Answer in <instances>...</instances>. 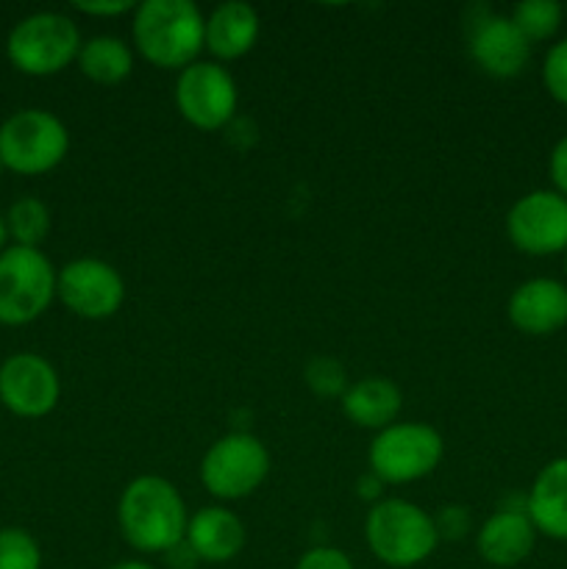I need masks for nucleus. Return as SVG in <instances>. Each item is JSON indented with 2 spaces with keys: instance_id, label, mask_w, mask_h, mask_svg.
Wrapping results in <instances>:
<instances>
[{
  "instance_id": "ddd939ff",
  "label": "nucleus",
  "mask_w": 567,
  "mask_h": 569,
  "mask_svg": "<svg viewBox=\"0 0 567 569\" xmlns=\"http://www.w3.org/2000/svg\"><path fill=\"white\" fill-rule=\"evenodd\" d=\"M470 56L478 70L493 78H515L531 59V42L511 22V17L484 9L470 22Z\"/></svg>"
},
{
  "instance_id": "2eb2a0df",
  "label": "nucleus",
  "mask_w": 567,
  "mask_h": 569,
  "mask_svg": "<svg viewBox=\"0 0 567 569\" xmlns=\"http://www.w3.org/2000/svg\"><path fill=\"white\" fill-rule=\"evenodd\" d=\"M537 528L528 520L526 509H506L500 506L476 533V553L489 567L509 569L523 565L534 553Z\"/></svg>"
},
{
  "instance_id": "20e7f679",
  "label": "nucleus",
  "mask_w": 567,
  "mask_h": 569,
  "mask_svg": "<svg viewBox=\"0 0 567 569\" xmlns=\"http://www.w3.org/2000/svg\"><path fill=\"white\" fill-rule=\"evenodd\" d=\"M81 44V31L72 17L61 11H33L14 22L6 37V59L22 76L48 78L78 61Z\"/></svg>"
},
{
  "instance_id": "9d476101",
  "label": "nucleus",
  "mask_w": 567,
  "mask_h": 569,
  "mask_svg": "<svg viewBox=\"0 0 567 569\" xmlns=\"http://www.w3.org/2000/svg\"><path fill=\"white\" fill-rule=\"evenodd\" d=\"M56 298L81 320H109L126 303V281L109 261L83 256L59 270Z\"/></svg>"
},
{
  "instance_id": "412c9836",
  "label": "nucleus",
  "mask_w": 567,
  "mask_h": 569,
  "mask_svg": "<svg viewBox=\"0 0 567 569\" xmlns=\"http://www.w3.org/2000/svg\"><path fill=\"white\" fill-rule=\"evenodd\" d=\"M9 239L20 248H39L50 233V209L39 198H17L6 211Z\"/></svg>"
},
{
  "instance_id": "7c9ffc66",
  "label": "nucleus",
  "mask_w": 567,
  "mask_h": 569,
  "mask_svg": "<svg viewBox=\"0 0 567 569\" xmlns=\"http://www.w3.org/2000/svg\"><path fill=\"white\" fill-rule=\"evenodd\" d=\"M384 487H387V483H384L378 476H372L370 470H367L365 476L359 478V483H356V489H359V498L370 500V503H381Z\"/></svg>"
},
{
  "instance_id": "2f4dec72",
  "label": "nucleus",
  "mask_w": 567,
  "mask_h": 569,
  "mask_svg": "<svg viewBox=\"0 0 567 569\" xmlns=\"http://www.w3.org/2000/svg\"><path fill=\"white\" fill-rule=\"evenodd\" d=\"M109 569H156V567L142 559H128V561H117V565H111Z\"/></svg>"
},
{
  "instance_id": "b1692460",
  "label": "nucleus",
  "mask_w": 567,
  "mask_h": 569,
  "mask_svg": "<svg viewBox=\"0 0 567 569\" xmlns=\"http://www.w3.org/2000/svg\"><path fill=\"white\" fill-rule=\"evenodd\" d=\"M304 381L317 398H342L350 387L345 367L337 359H331V356L311 359L304 370Z\"/></svg>"
},
{
  "instance_id": "bb28decb",
  "label": "nucleus",
  "mask_w": 567,
  "mask_h": 569,
  "mask_svg": "<svg viewBox=\"0 0 567 569\" xmlns=\"http://www.w3.org/2000/svg\"><path fill=\"white\" fill-rule=\"evenodd\" d=\"M295 569H356L350 556L334 545H317L298 559Z\"/></svg>"
},
{
  "instance_id": "a878e982",
  "label": "nucleus",
  "mask_w": 567,
  "mask_h": 569,
  "mask_svg": "<svg viewBox=\"0 0 567 569\" xmlns=\"http://www.w3.org/2000/svg\"><path fill=\"white\" fill-rule=\"evenodd\" d=\"M434 526H437L439 533V542L448 539V542H456V539L467 537L472 531V520H470V511L459 503H450L439 509V515L434 517Z\"/></svg>"
},
{
  "instance_id": "72a5a7b5",
  "label": "nucleus",
  "mask_w": 567,
  "mask_h": 569,
  "mask_svg": "<svg viewBox=\"0 0 567 569\" xmlns=\"http://www.w3.org/2000/svg\"><path fill=\"white\" fill-rule=\"evenodd\" d=\"M3 172H6V167H3V161H0V178H3Z\"/></svg>"
},
{
  "instance_id": "4be33fe9",
  "label": "nucleus",
  "mask_w": 567,
  "mask_h": 569,
  "mask_svg": "<svg viewBox=\"0 0 567 569\" xmlns=\"http://www.w3.org/2000/svg\"><path fill=\"white\" fill-rule=\"evenodd\" d=\"M561 14H565V9L554 0H523L511 9L509 17L528 42H545L559 31Z\"/></svg>"
},
{
  "instance_id": "7ed1b4c3",
  "label": "nucleus",
  "mask_w": 567,
  "mask_h": 569,
  "mask_svg": "<svg viewBox=\"0 0 567 569\" xmlns=\"http://www.w3.org/2000/svg\"><path fill=\"white\" fill-rule=\"evenodd\" d=\"M365 542L381 565L411 569L434 556L439 545L434 517L404 498H387L367 511Z\"/></svg>"
},
{
  "instance_id": "6e6552de",
  "label": "nucleus",
  "mask_w": 567,
  "mask_h": 569,
  "mask_svg": "<svg viewBox=\"0 0 567 569\" xmlns=\"http://www.w3.org/2000/svg\"><path fill=\"white\" fill-rule=\"evenodd\" d=\"M270 476L265 442L248 431H233L211 442L200 461V483L217 500L250 498Z\"/></svg>"
},
{
  "instance_id": "dca6fc26",
  "label": "nucleus",
  "mask_w": 567,
  "mask_h": 569,
  "mask_svg": "<svg viewBox=\"0 0 567 569\" xmlns=\"http://www.w3.org/2000/svg\"><path fill=\"white\" fill-rule=\"evenodd\" d=\"M183 542L203 565H228L245 548V526L226 506H206L189 517Z\"/></svg>"
},
{
  "instance_id": "473e14b6",
  "label": "nucleus",
  "mask_w": 567,
  "mask_h": 569,
  "mask_svg": "<svg viewBox=\"0 0 567 569\" xmlns=\"http://www.w3.org/2000/svg\"><path fill=\"white\" fill-rule=\"evenodd\" d=\"M9 248V228H6V217L0 214V253Z\"/></svg>"
},
{
  "instance_id": "f3484780",
  "label": "nucleus",
  "mask_w": 567,
  "mask_h": 569,
  "mask_svg": "<svg viewBox=\"0 0 567 569\" xmlns=\"http://www.w3.org/2000/svg\"><path fill=\"white\" fill-rule=\"evenodd\" d=\"M261 33V20L253 6L222 3L206 17V50L220 61H237L256 48Z\"/></svg>"
},
{
  "instance_id": "5701e85b",
  "label": "nucleus",
  "mask_w": 567,
  "mask_h": 569,
  "mask_svg": "<svg viewBox=\"0 0 567 569\" xmlns=\"http://www.w3.org/2000/svg\"><path fill=\"white\" fill-rule=\"evenodd\" d=\"M0 569H42V548L26 528H0Z\"/></svg>"
},
{
  "instance_id": "c756f323",
  "label": "nucleus",
  "mask_w": 567,
  "mask_h": 569,
  "mask_svg": "<svg viewBox=\"0 0 567 569\" xmlns=\"http://www.w3.org/2000/svg\"><path fill=\"white\" fill-rule=\"evenodd\" d=\"M165 561H167V567H170V569H195L200 565L198 556L192 553V548H189L187 542L176 545L170 553H165Z\"/></svg>"
},
{
  "instance_id": "c85d7f7f",
  "label": "nucleus",
  "mask_w": 567,
  "mask_h": 569,
  "mask_svg": "<svg viewBox=\"0 0 567 569\" xmlns=\"http://www.w3.org/2000/svg\"><path fill=\"white\" fill-rule=\"evenodd\" d=\"M72 9L87 17H120L133 11L137 6L131 0H92V3H72Z\"/></svg>"
},
{
  "instance_id": "39448f33",
  "label": "nucleus",
  "mask_w": 567,
  "mask_h": 569,
  "mask_svg": "<svg viewBox=\"0 0 567 569\" xmlns=\"http://www.w3.org/2000/svg\"><path fill=\"white\" fill-rule=\"evenodd\" d=\"M59 270L39 248L9 244L0 253V326L20 328L50 309Z\"/></svg>"
},
{
  "instance_id": "423d86ee",
  "label": "nucleus",
  "mask_w": 567,
  "mask_h": 569,
  "mask_svg": "<svg viewBox=\"0 0 567 569\" xmlns=\"http://www.w3.org/2000/svg\"><path fill=\"white\" fill-rule=\"evenodd\" d=\"M70 150V131L48 109H20L0 122V161L17 176L53 172Z\"/></svg>"
},
{
  "instance_id": "0eeeda50",
  "label": "nucleus",
  "mask_w": 567,
  "mask_h": 569,
  "mask_svg": "<svg viewBox=\"0 0 567 569\" xmlns=\"http://www.w3.org/2000/svg\"><path fill=\"white\" fill-rule=\"evenodd\" d=\"M445 456L442 433L428 422H395L376 433L367 450L372 476L384 483H411L431 476Z\"/></svg>"
},
{
  "instance_id": "aec40b11",
  "label": "nucleus",
  "mask_w": 567,
  "mask_h": 569,
  "mask_svg": "<svg viewBox=\"0 0 567 569\" xmlns=\"http://www.w3.org/2000/svg\"><path fill=\"white\" fill-rule=\"evenodd\" d=\"M76 64L98 87H117V83H122L131 76L133 50L128 48L126 39L100 33V37L87 39L81 44Z\"/></svg>"
},
{
  "instance_id": "cd10ccee",
  "label": "nucleus",
  "mask_w": 567,
  "mask_h": 569,
  "mask_svg": "<svg viewBox=\"0 0 567 569\" xmlns=\"http://www.w3.org/2000/svg\"><path fill=\"white\" fill-rule=\"evenodd\" d=\"M548 172L556 192H559L561 198H567V133L554 144V150H550Z\"/></svg>"
},
{
  "instance_id": "a211bd4d",
  "label": "nucleus",
  "mask_w": 567,
  "mask_h": 569,
  "mask_svg": "<svg viewBox=\"0 0 567 569\" xmlns=\"http://www.w3.org/2000/svg\"><path fill=\"white\" fill-rule=\"evenodd\" d=\"M528 520L537 533L567 542V459H554L537 472L526 495Z\"/></svg>"
},
{
  "instance_id": "f257e3e1",
  "label": "nucleus",
  "mask_w": 567,
  "mask_h": 569,
  "mask_svg": "<svg viewBox=\"0 0 567 569\" xmlns=\"http://www.w3.org/2000/svg\"><path fill=\"white\" fill-rule=\"evenodd\" d=\"M117 526L137 553L165 556L187 537L189 511L176 483L161 476H139L122 489Z\"/></svg>"
},
{
  "instance_id": "9b49d317",
  "label": "nucleus",
  "mask_w": 567,
  "mask_h": 569,
  "mask_svg": "<svg viewBox=\"0 0 567 569\" xmlns=\"http://www.w3.org/2000/svg\"><path fill=\"white\" fill-rule=\"evenodd\" d=\"M506 233L520 253H567V198L556 189L523 194L506 214Z\"/></svg>"
},
{
  "instance_id": "6ab92c4d",
  "label": "nucleus",
  "mask_w": 567,
  "mask_h": 569,
  "mask_svg": "<svg viewBox=\"0 0 567 569\" xmlns=\"http://www.w3.org/2000/svg\"><path fill=\"white\" fill-rule=\"evenodd\" d=\"M339 406H342V415L354 426L384 431V428L395 426V420H398L400 409H404V395L389 378L370 376L350 383L348 392L339 398Z\"/></svg>"
},
{
  "instance_id": "4468645a",
  "label": "nucleus",
  "mask_w": 567,
  "mask_h": 569,
  "mask_svg": "<svg viewBox=\"0 0 567 569\" xmlns=\"http://www.w3.org/2000/svg\"><path fill=\"white\" fill-rule=\"evenodd\" d=\"M506 315L526 337H550L567 326V287L556 278L523 281L509 295Z\"/></svg>"
},
{
  "instance_id": "f03ea898",
  "label": "nucleus",
  "mask_w": 567,
  "mask_h": 569,
  "mask_svg": "<svg viewBox=\"0 0 567 569\" xmlns=\"http://www.w3.org/2000/svg\"><path fill=\"white\" fill-rule=\"evenodd\" d=\"M133 48L159 70H187L206 50V17L192 0H145L133 9Z\"/></svg>"
},
{
  "instance_id": "393cba45",
  "label": "nucleus",
  "mask_w": 567,
  "mask_h": 569,
  "mask_svg": "<svg viewBox=\"0 0 567 569\" xmlns=\"http://www.w3.org/2000/svg\"><path fill=\"white\" fill-rule=\"evenodd\" d=\"M543 83L556 103L567 106V37L545 53Z\"/></svg>"
},
{
  "instance_id": "f8f14e48",
  "label": "nucleus",
  "mask_w": 567,
  "mask_h": 569,
  "mask_svg": "<svg viewBox=\"0 0 567 569\" xmlns=\"http://www.w3.org/2000/svg\"><path fill=\"white\" fill-rule=\"evenodd\" d=\"M59 398V372L44 356L14 353L0 365V403L20 420H42Z\"/></svg>"
},
{
  "instance_id": "1a4fd4ad",
  "label": "nucleus",
  "mask_w": 567,
  "mask_h": 569,
  "mask_svg": "<svg viewBox=\"0 0 567 569\" xmlns=\"http://www.w3.org/2000/svg\"><path fill=\"white\" fill-rule=\"evenodd\" d=\"M176 106L198 131H220L237 114V81L217 61H195L178 72Z\"/></svg>"
},
{
  "instance_id": "f704fd0d",
  "label": "nucleus",
  "mask_w": 567,
  "mask_h": 569,
  "mask_svg": "<svg viewBox=\"0 0 567 569\" xmlns=\"http://www.w3.org/2000/svg\"><path fill=\"white\" fill-rule=\"evenodd\" d=\"M565 272H567V253H565Z\"/></svg>"
}]
</instances>
